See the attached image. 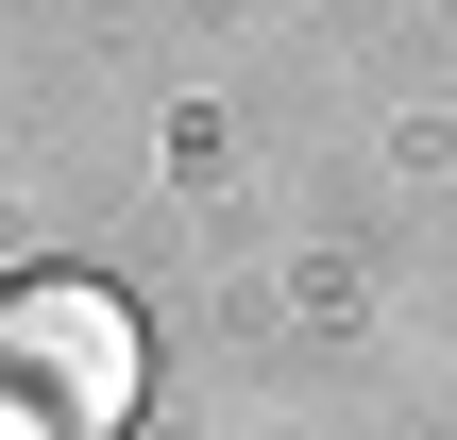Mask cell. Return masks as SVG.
I'll list each match as a JSON object with an SVG mask.
<instances>
[{
	"mask_svg": "<svg viewBox=\"0 0 457 440\" xmlns=\"http://www.w3.org/2000/svg\"><path fill=\"white\" fill-rule=\"evenodd\" d=\"M119 407H136V339H119V305H102V288H17V305H0V424L102 440Z\"/></svg>",
	"mask_w": 457,
	"mask_h": 440,
	"instance_id": "1",
	"label": "cell"
}]
</instances>
